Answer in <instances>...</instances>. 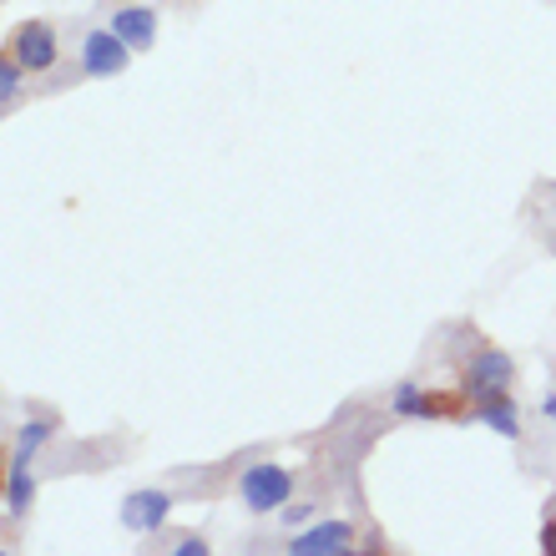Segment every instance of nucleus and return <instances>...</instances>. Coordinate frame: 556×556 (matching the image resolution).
I'll list each match as a JSON object with an SVG mask.
<instances>
[{"instance_id": "nucleus-1", "label": "nucleus", "mask_w": 556, "mask_h": 556, "mask_svg": "<svg viewBox=\"0 0 556 556\" xmlns=\"http://www.w3.org/2000/svg\"><path fill=\"white\" fill-rule=\"evenodd\" d=\"M238 496L249 511H283V501L293 496V476L289 466H274V460H258V466L243 470V481H238Z\"/></svg>"}, {"instance_id": "nucleus-2", "label": "nucleus", "mask_w": 556, "mask_h": 556, "mask_svg": "<svg viewBox=\"0 0 556 556\" xmlns=\"http://www.w3.org/2000/svg\"><path fill=\"white\" fill-rule=\"evenodd\" d=\"M516 380V365L506 350H481L476 359L466 365V380H460V390H466V400L476 405V400L485 395H506Z\"/></svg>"}, {"instance_id": "nucleus-3", "label": "nucleus", "mask_w": 556, "mask_h": 556, "mask_svg": "<svg viewBox=\"0 0 556 556\" xmlns=\"http://www.w3.org/2000/svg\"><path fill=\"white\" fill-rule=\"evenodd\" d=\"M11 56L21 72H51L56 66V30L46 26V21H26V26H15L11 36Z\"/></svg>"}, {"instance_id": "nucleus-4", "label": "nucleus", "mask_w": 556, "mask_h": 556, "mask_svg": "<svg viewBox=\"0 0 556 556\" xmlns=\"http://www.w3.org/2000/svg\"><path fill=\"white\" fill-rule=\"evenodd\" d=\"M127 61H132V46L122 41L117 30H91L87 41H81L87 76H117V72H127Z\"/></svg>"}, {"instance_id": "nucleus-5", "label": "nucleus", "mask_w": 556, "mask_h": 556, "mask_svg": "<svg viewBox=\"0 0 556 556\" xmlns=\"http://www.w3.org/2000/svg\"><path fill=\"white\" fill-rule=\"evenodd\" d=\"M167 511H173L167 491H132V496L122 501V527L137 531V536H152L167 521Z\"/></svg>"}, {"instance_id": "nucleus-6", "label": "nucleus", "mask_w": 556, "mask_h": 556, "mask_svg": "<svg viewBox=\"0 0 556 556\" xmlns=\"http://www.w3.org/2000/svg\"><path fill=\"white\" fill-rule=\"evenodd\" d=\"M354 546V527L350 521H319V527H308L299 531L289 542L293 556H339V552H350Z\"/></svg>"}, {"instance_id": "nucleus-7", "label": "nucleus", "mask_w": 556, "mask_h": 556, "mask_svg": "<svg viewBox=\"0 0 556 556\" xmlns=\"http://www.w3.org/2000/svg\"><path fill=\"white\" fill-rule=\"evenodd\" d=\"M112 30H117L132 51H147V46L157 41V11H147V5H122V11L112 15Z\"/></svg>"}, {"instance_id": "nucleus-8", "label": "nucleus", "mask_w": 556, "mask_h": 556, "mask_svg": "<svg viewBox=\"0 0 556 556\" xmlns=\"http://www.w3.org/2000/svg\"><path fill=\"white\" fill-rule=\"evenodd\" d=\"M476 415H481L496 435H506V440H516L521 435V415H516V405L506 395H485V400H476Z\"/></svg>"}, {"instance_id": "nucleus-9", "label": "nucleus", "mask_w": 556, "mask_h": 556, "mask_svg": "<svg viewBox=\"0 0 556 556\" xmlns=\"http://www.w3.org/2000/svg\"><path fill=\"white\" fill-rule=\"evenodd\" d=\"M46 440H51V420H30L26 430H21V445H15V460H11V466H30V455L41 451Z\"/></svg>"}, {"instance_id": "nucleus-10", "label": "nucleus", "mask_w": 556, "mask_h": 556, "mask_svg": "<svg viewBox=\"0 0 556 556\" xmlns=\"http://www.w3.org/2000/svg\"><path fill=\"white\" fill-rule=\"evenodd\" d=\"M30 501H36V481H30V470L26 466H11V511L26 516Z\"/></svg>"}, {"instance_id": "nucleus-11", "label": "nucleus", "mask_w": 556, "mask_h": 556, "mask_svg": "<svg viewBox=\"0 0 556 556\" xmlns=\"http://www.w3.org/2000/svg\"><path fill=\"white\" fill-rule=\"evenodd\" d=\"M395 415H405V420H425V390L415 380H405L395 390Z\"/></svg>"}, {"instance_id": "nucleus-12", "label": "nucleus", "mask_w": 556, "mask_h": 556, "mask_svg": "<svg viewBox=\"0 0 556 556\" xmlns=\"http://www.w3.org/2000/svg\"><path fill=\"white\" fill-rule=\"evenodd\" d=\"M15 87H21V66H15V56H0V102L15 97Z\"/></svg>"}, {"instance_id": "nucleus-13", "label": "nucleus", "mask_w": 556, "mask_h": 556, "mask_svg": "<svg viewBox=\"0 0 556 556\" xmlns=\"http://www.w3.org/2000/svg\"><path fill=\"white\" fill-rule=\"evenodd\" d=\"M177 556H207V542L203 536H182V542H177Z\"/></svg>"}, {"instance_id": "nucleus-14", "label": "nucleus", "mask_w": 556, "mask_h": 556, "mask_svg": "<svg viewBox=\"0 0 556 556\" xmlns=\"http://www.w3.org/2000/svg\"><path fill=\"white\" fill-rule=\"evenodd\" d=\"M283 521H289V527H304V521H314V511H308V506H289Z\"/></svg>"}, {"instance_id": "nucleus-15", "label": "nucleus", "mask_w": 556, "mask_h": 556, "mask_svg": "<svg viewBox=\"0 0 556 556\" xmlns=\"http://www.w3.org/2000/svg\"><path fill=\"white\" fill-rule=\"evenodd\" d=\"M542 552L556 556V521H546V527H542Z\"/></svg>"}, {"instance_id": "nucleus-16", "label": "nucleus", "mask_w": 556, "mask_h": 556, "mask_svg": "<svg viewBox=\"0 0 556 556\" xmlns=\"http://www.w3.org/2000/svg\"><path fill=\"white\" fill-rule=\"evenodd\" d=\"M542 415L556 425V395H546V400H542Z\"/></svg>"}]
</instances>
